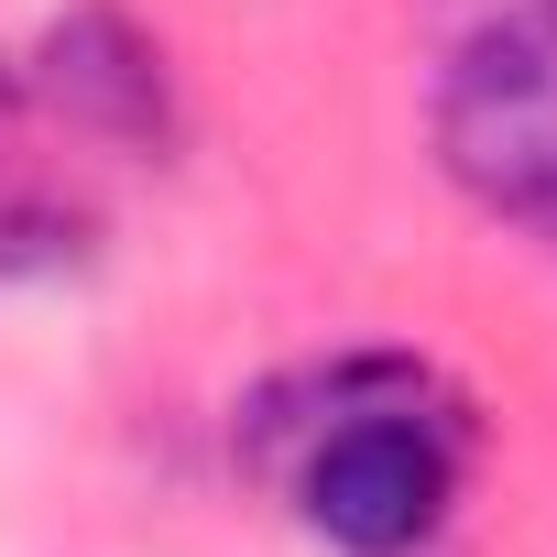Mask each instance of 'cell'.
Masks as SVG:
<instances>
[{"instance_id": "obj_2", "label": "cell", "mask_w": 557, "mask_h": 557, "mask_svg": "<svg viewBox=\"0 0 557 557\" xmlns=\"http://www.w3.org/2000/svg\"><path fill=\"white\" fill-rule=\"evenodd\" d=\"M426 143L492 230L557 251V0H481L459 23L426 88Z\"/></svg>"}, {"instance_id": "obj_4", "label": "cell", "mask_w": 557, "mask_h": 557, "mask_svg": "<svg viewBox=\"0 0 557 557\" xmlns=\"http://www.w3.org/2000/svg\"><path fill=\"white\" fill-rule=\"evenodd\" d=\"M88 251V208L45 186L23 153H0V273H66Z\"/></svg>"}, {"instance_id": "obj_5", "label": "cell", "mask_w": 557, "mask_h": 557, "mask_svg": "<svg viewBox=\"0 0 557 557\" xmlns=\"http://www.w3.org/2000/svg\"><path fill=\"white\" fill-rule=\"evenodd\" d=\"M0 99H23V77H12V66H0Z\"/></svg>"}, {"instance_id": "obj_1", "label": "cell", "mask_w": 557, "mask_h": 557, "mask_svg": "<svg viewBox=\"0 0 557 557\" xmlns=\"http://www.w3.org/2000/svg\"><path fill=\"white\" fill-rule=\"evenodd\" d=\"M251 448L318 546L416 557L470 481V405L426 361H329L251 405Z\"/></svg>"}, {"instance_id": "obj_3", "label": "cell", "mask_w": 557, "mask_h": 557, "mask_svg": "<svg viewBox=\"0 0 557 557\" xmlns=\"http://www.w3.org/2000/svg\"><path fill=\"white\" fill-rule=\"evenodd\" d=\"M34 88L66 110V132L88 143H164L175 132V88H164V55L121 23V12H77L45 34L34 55Z\"/></svg>"}]
</instances>
